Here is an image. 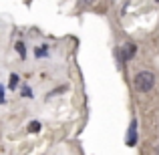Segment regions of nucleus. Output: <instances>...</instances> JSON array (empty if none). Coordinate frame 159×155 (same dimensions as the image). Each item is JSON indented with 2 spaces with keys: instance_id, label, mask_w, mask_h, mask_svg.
<instances>
[{
  "instance_id": "obj_1",
  "label": "nucleus",
  "mask_w": 159,
  "mask_h": 155,
  "mask_svg": "<svg viewBox=\"0 0 159 155\" xmlns=\"http://www.w3.org/2000/svg\"><path fill=\"white\" fill-rule=\"evenodd\" d=\"M133 85H135V89L139 91V93H147V91H151L153 85H155V77H153L151 71H141V73L135 75Z\"/></svg>"
},
{
  "instance_id": "obj_2",
  "label": "nucleus",
  "mask_w": 159,
  "mask_h": 155,
  "mask_svg": "<svg viewBox=\"0 0 159 155\" xmlns=\"http://www.w3.org/2000/svg\"><path fill=\"white\" fill-rule=\"evenodd\" d=\"M121 52H123V58H127V61H129V58H133V57H135V44L127 43L123 48H121Z\"/></svg>"
},
{
  "instance_id": "obj_5",
  "label": "nucleus",
  "mask_w": 159,
  "mask_h": 155,
  "mask_svg": "<svg viewBox=\"0 0 159 155\" xmlns=\"http://www.w3.org/2000/svg\"><path fill=\"white\" fill-rule=\"evenodd\" d=\"M16 85H18V77L12 75V77H10V87H16Z\"/></svg>"
},
{
  "instance_id": "obj_4",
  "label": "nucleus",
  "mask_w": 159,
  "mask_h": 155,
  "mask_svg": "<svg viewBox=\"0 0 159 155\" xmlns=\"http://www.w3.org/2000/svg\"><path fill=\"white\" fill-rule=\"evenodd\" d=\"M16 51H18L20 57H24V54H26V52H24V44H22V43H18V44H16Z\"/></svg>"
},
{
  "instance_id": "obj_3",
  "label": "nucleus",
  "mask_w": 159,
  "mask_h": 155,
  "mask_svg": "<svg viewBox=\"0 0 159 155\" xmlns=\"http://www.w3.org/2000/svg\"><path fill=\"white\" fill-rule=\"evenodd\" d=\"M129 133H131V135L127 137V143L129 145H135V121L131 123V131H129Z\"/></svg>"
},
{
  "instance_id": "obj_6",
  "label": "nucleus",
  "mask_w": 159,
  "mask_h": 155,
  "mask_svg": "<svg viewBox=\"0 0 159 155\" xmlns=\"http://www.w3.org/2000/svg\"><path fill=\"white\" fill-rule=\"evenodd\" d=\"M28 129H30V133H32V131H39L40 125H39V123H30V127H28Z\"/></svg>"
},
{
  "instance_id": "obj_7",
  "label": "nucleus",
  "mask_w": 159,
  "mask_h": 155,
  "mask_svg": "<svg viewBox=\"0 0 159 155\" xmlns=\"http://www.w3.org/2000/svg\"><path fill=\"white\" fill-rule=\"evenodd\" d=\"M79 4H83V6H91L93 0H79Z\"/></svg>"
}]
</instances>
